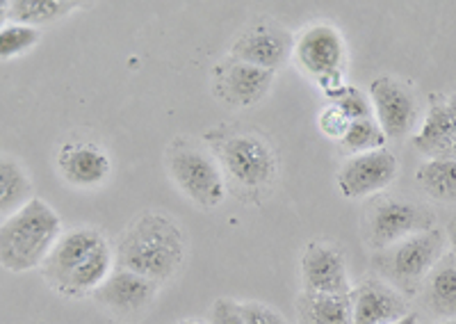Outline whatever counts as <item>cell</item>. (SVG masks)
I'll return each instance as SVG.
<instances>
[{
    "instance_id": "cell-1",
    "label": "cell",
    "mask_w": 456,
    "mask_h": 324,
    "mask_svg": "<svg viewBox=\"0 0 456 324\" xmlns=\"http://www.w3.org/2000/svg\"><path fill=\"white\" fill-rule=\"evenodd\" d=\"M112 270L114 249L101 231L89 226L64 231L42 265L51 290L71 299L92 297Z\"/></svg>"
},
{
    "instance_id": "cell-2",
    "label": "cell",
    "mask_w": 456,
    "mask_h": 324,
    "mask_svg": "<svg viewBox=\"0 0 456 324\" xmlns=\"http://www.w3.org/2000/svg\"><path fill=\"white\" fill-rule=\"evenodd\" d=\"M185 254L181 226L167 215L146 210L126 226L114 247V263L162 286L181 272Z\"/></svg>"
},
{
    "instance_id": "cell-3",
    "label": "cell",
    "mask_w": 456,
    "mask_h": 324,
    "mask_svg": "<svg viewBox=\"0 0 456 324\" xmlns=\"http://www.w3.org/2000/svg\"><path fill=\"white\" fill-rule=\"evenodd\" d=\"M62 233V220L55 208L32 197L0 224V267L12 274L42 267Z\"/></svg>"
},
{
    "instance_id": "cell-4",
    "label": "cell",
    "mask_w": 456,
    "mask_h": 324,
    "mask_svg": "<svg viewBox=\"0 0 456 324\" xmlns=\"http://www.w3.org/2000/svg\"><path fill=\"white\" fill-rule=\"evenodd\" d=\"M447 254L445 231L431 229L395 242L372 256L377 277L404 297L420 293L434 265Z\"/></svg>"
},
{
    "instance_id": "cell-5",
    "label": "cell",
    "mask_w": 456,
    "mask_h": 324,
    "mask_svg": "<svg viewBox=\"0 0 456 324\" xmlns=\"http://www.w3.org/2000/svg\"><path fill=\"white\" fill-rule=\"evenodd\" d=\"M292 55L299 71L315 80L327 96L345 85L342 83L345 60H347L345 39L329 23H317L301 32L295 39Z\"/></svg>"
},
{
    "instance_id": "cell-6",
    "label": "cell",
    "mask_w": 456,
    "mask_h": 324,
    "mask_svg": "<svg viewBox=\"0 0 456 324\" xmlns=\"http://www.w3.org/2000/svg\"><path fill=\"white\" fill-rule=\"evenodd\" d=\"M171 181L187 199L201 208H217L226 197L224 172L210 153L197 147H178L167 158Z\"/></svg>"
},
{
    "instance_id": "cell-7",
    "label": "cell",
    "mask_w": 456,
    "mask_h": 324,
    "mask_svg": "<svg viewBox=\"0 0 456 324\" xmlns=\"http://www.w3.org/2000/svg\"><path fill=\"white\" fill-rule=\"evenodd\" d=\"M436 229V217L420 204L384 199L374 204L365 217V240L374 254L404 238Z\"/></svg>"
},
{
    "instance_id": "cell-8",
    "label": "cell",
    "mask_w": 456,
    "mask_h": 324,
    "mask_svg": "<svg viewBox=\"0 0 456 324\" xmlns=\"http://www.w3.org/2000/svg\"><path fill=\"white\" fill-rule=\"evenodd\" d=\"M226 176L244 190L270 188L276 178V156L263 137L235 135L222 147Z\"/></svg>"
},
{
    "instance_id": "cell-9",
    "label": "cell",
    "mask_w": 456,
    "mask_h": 324,
    "mask_svg": "<svg viewBox=\"0 0 456 324\" xmlns=\"http://www.w3.org/2000/svg\"><path fill=\"white\" fill-rule=\"evenodd\" d=\"M374 121L388 140H404L418 124V99L406 83L381 76L370 83Z\"/></svg>"
},
{
    "instance_id": "cell-10",
    "label": "cell",
    "mask_w": 456,
    "mask_h": 324,
    "mask_svg": "<svg viewBox=\"0 0 456 324\" xmlns=\"http://www.w3.org/2000/svg\"><path fill=\"white\" fill-rule=\"evenodd\" d=\"M397 169V158L388 149L349 156L338 169V190L345 199H368L393 185Z\"/></svg>"
},
{
    "instance_id": "cell-11",
    "label": "cell",
    "mask_w": 456,
    "mask_h": 324,
    "mask_svg": "<svg viewBox=\"0 0 456 324\" xmlns=\"http://www.w3.org/2000/svg\"><path fill=\"white\" fill-rule=\"evenodd\" d=\"M301 290L322 295H349L352 279H349L347 258L340 247L331 242H308L301 254Z\"/></svg>"
},
{
    "instance_id": "cell-12",
    "label": "cell",
    "mask_w": 456,
    "mask_h": 324,
    "mask_svg": "<svg viewBox=\"0 0 456 324\" xmlns=\"http://www.w3.org/2000/svg\"><path fill=\"white\" fill-rule=\"evenodd\" d=\"M158 288L160 286L156 281L114 265L108 279L92 293V299L117 318H133L149 309L151 302L156 299Z\"/></svg>"
},
{
    "instance_id": "cell-13",
    "label": "cell",
    "mask_w": 456,
    "mask_h": 324,
    "mask_svg": "<svg viewBox=\"0 0 456 324\" xmlns=\"http://www.w3.org/2000/svg\"><path fill=\"white\" fill-rule=\"evenodd\" d=\"M295 51V37L276 23L263 21L244 30L231 48V60L276 71Z\"/></svg>"
},
{
    "instance_id": "cell-14",
    "label": "cell",
    "mask_w": 456,
    "mask_h": 324,
    "mask_svg": "<svg viewBox=\"0 0 456 324\" xmlns=\"http://www.w3.org/2000/svg\"><path fill=\"white\" fill-rule=\"evenodd\" d=\"M354 324H393L411 313L406 297L379 277H365L352 288Z\"/></svg>"
},
{
    "instance_id": "cell-15",
    "label": "cell",
    "mask_w": 456,
    "mask_h": 324,
    "mask_svg": "<svg viewBox=\"0 0 456 324\" xmlns=\"http://www.w3.org/2000/svg\"><path fill=\"white\" fill-rule=\"evenodd\" d=\"M57 172L73 188H96L112 172L110 156L92 142H67L57 151Z\"/></svg>"
},
{
    "instance_id": "cell-16",
    "label": "cell",
    "mask_w": 456,
    "mask_h": 324,
    "mask_svg": "<svg viewBox=\"0 0 456 324\" xmlns=\"http://www.w3.org/2000/svg\"><path fill=\"white\" fill-rule=\"evenodd\" d=\"M274 74L276 71L228 60V67L217 71L219 94L233 105H256L270 92Z\"/></svg>"
},
{
    "instance_id": "cell-17",
    "label": "cell",
    "mask_w": 456,
    "mask_h": 324,
    "mask_svg": "<svg viewBox=\"0 0 456 324\" xmlns=\"http://www.w3.org/2000/svg\"><path fill=\"white\" fill-rule=\"evenodd\" d=\"M456 142V94L438 101L429 108V115L415 133L413 144L429 158H445Z\"/></svg>"
},
{
    "instance_id": "cell-18",
    "label": "cell",
    "mask_w": 456,
    "mask_h": 324,
    "mask_svg": "<svg viewBox=\"0 0 456 324\" xmlns=\"http://www.w3.org/2000/svg\"><path fill=\"white\" fill-rule=\"evenodd\" d=\"M418 295L434 318L456 320V258L452 251L436 263Z\"/></svg>"
},
{
    "instance_id": "cell-19",
    "label": "cell",
    "mask_w": 456,
    "mask_h": 324,
    "mask_svg": "<svg viewBox=\"0 0 456 324\" xmlns=\"http://www.w3.org/2000/svg\"><path fill=\"white\" fill-rule=\"evenodd\" d=\"M299 324H354L352 293L322 295L301 290L297 297Z\"/></svg>"
},
{
    "instance_id": "cell-20",
    "label": "cell",
    "mask_w": 456,
    "mask_h": 324,
    "mask_svg": "<svg viewBox=\"0 0 456 324\" xmlns=\"http://www.w3.org/2000/svg\"><path fill=\"white\" fill-rule=\"evenodd\" d=\"M32 199V181L16 158L0 156V215H14Z\"/></svg>"
},
{
    "instance_id": "cell-21",
    "label": "cell",
    "mask_w": 456,
    "mask_h": 324,
    "mask_svg": "<svg viewBox=\"0 0 456 324\" xmlns=\"http://www.w3.org/2000/svg\"><path fill=\"white\" fill-rule=\"evenodd\" d=\"M78 7L80 3H73V0H12L10 23H21L28 28L48 26Z\"/></svg>"
},
{
    "instance_id": "cell-22",
    "label": "cell",
    "mask_w": 456,
    "mask_h": 324,
    "mask_svg": "<svg viewBox=\"0 0 456 324\" xmlns=\"http://www.w3.org/2000/svg\"><path fill=\"white\" fill-rule=\"evenodd\" d=\"M418 183L434 201L456 204V160L431 158L418 167Z\"/></svg>"
},
{
    "instance_id": "cell-23",
    "label": "cell",
    "mask_w": 456,
    "mask_h": 324,
    "mask_svg": "<svg viewBox=\"0 0 456 324\" xmlns=\"http://www.w3.org/2000/svg\"><path fill=\"white\" fill-rule=\"evenodd\" d=\"M386 142H388V137L384 135V131L379 128V124L372 117V119L349 121L347 131L340 137V147L349 156H358V153H370L384 149Z\"/></svg>"
},
{
    "instance_id": "cell-24",
    "label": "cell",
    "mask_w": 456,
    "mask_h": 324,
    "mask_svg": "<svg viewBox=\"0 0 456 324\" xmlns=\"http://www.w3.org/2000/svg\"><path fill=\"white\" fill-rule=\"evenodd\" d=\"M331 101L333 108L342 112V115L347 117L349 121H358V119H372L374 112H372V101L365 92H361L358 87L354 85H342L340 89L331 92L327 96Z\"/></svg>"
},
{
    "instance_id": "cell-25",
    "label": "cell",
    "mask_w": 456,
    "mask_h": 324,
    "mask_svg": "<svg viewBox=\"0 0 456 324\" xmlns=\"http://www.w3.org/2000/svg\"><path fill=\"white\" fill-rule=\"evenodd\" d=\"M39 44L37 28L21 26V23H7L0 28V60H14L23 53L32 51Z\"/></svg>"
},
{
    "instance_id": "cell-26",
    "label": "cell",
    "mask_w": 456,
    "mask_h": 324,
    "mask_svg": "<svg viewBox=\"0 0 456 324\" xmlns=\"http://www.w3.org/2000/svg\"><path fill=\"white\" fill-rule=\"evenodd\" d=\"M244 324H288L283 315L263 302H242Z\"/></svg>"
},
{
    "instance_id": "cell-27",
    "label": "cell",
    "mask_w": 456,
    "mask_h": 324,
    "mask_svg": "<svg viewBox=\"0 0 456 324\" xmlns=\"http://www.w3.org/2000/svg\"><path fill=\"white\" fill-rule=\"evenodd\" d=\"M210 324H244L242 302L228 297L217 299L210 311Z\"/></svg>"
},
{
    "instance_id": "cell-28",
    "label": "cell",
    "mask_w": 456,
    "mask_h": 324,
    "mask_svg": "<svg viewBox=\"0 0 456 324\" xmlns=\"http://www.w3.org/2000/svg\"><path fill=\"white\" fill-rule=\"evenodd\" d=\"M349 126V119L345 115H342L338 108H333V105H329V108H324L320 115V131L324 133L327 137H331V140H338L340 142V137L345 135V131H347Z\"/></svg>"
},
{
    "instance_id": "cell-29",
    "label": "cell",
    "mask_w": 456,
    "mask_h": 324,
    "mask_svg": "<svg viewBox=\"0 0 456 324\" xmlns=\"http://www.w3.org/2000/svg\"><path fill=\"white\" fill-rule=\"evenodd\" d=\"M447 242H450V249H452V256L456 258V217L450 222V229H447Z\"/></svg>"
},
{
    "instance_id": "cell-30",
    "label": "cell",
    "mask_w": 456,
    "mask_h": 324,
    "mask_svg": "<svg viewBox=\"0 0 456 324\" xmlns=\"http://www.w3.org/2000/svg\"><path fill=\"white\" fill-rule=\"evenodd\" d=\"M10 23V3L0 0V28H5Z\"/></svg>"
},
{
    "instance_id": "cell-31",
    "label": "cell",
    "mask_w": 456,
    "mask_h": 324,
    "mask_svg": "<svg viewBox=\"0 0 456 324\" xmlns=\"http://www.w3.org/2000/svg\"><path fill=\"white\" fill-rule=\"evenodd\" d=\"M393 324H420V318H418V313H409L406 318L397 320V322H393Z\"/></svg>"
},
{
    "instance_id": "cell-32",
    "label": "cell",
    "mask_w": 456,
    "mask_h": 324,
    "mask_svg": "<svg viewBox=\"0 0 456 324\" xmlns=\"http://www.w3.org/2000/svg\"><path fill=\"white\" fill-rule=\"evenodd\" d=\"M445 158H450V160H456V142H454V144H452V149H450V151H447Z\"/></svg>"
},
{
    "instance_id": "cell-33",
    "label": "cell",
    "mask_w": 456,
    "mask_h": 324,
    "mask_svg": "<svg viewBox=\"0 0 456 324\" xmlns=\"http://www.w3.org/2000/svg\"><path fill=\"white\" fill-rule=\"evenodd\" d=\"M181 324H206L203 320H183Z\"/></svg>"
},
{
    "instance_id": "cell-34",
    "label": "cell",
    "mask_w": 456,
    "mask_h": 324,
    "mask_svg": "<svg viewBox=\"0 0 456 324\" xmlns=\"http://www.w3.org/2000/svg\"><path fill=\"white\" fill-rule=\"evenodd\" d=\"M441 324H456V320H443Z\"/></svg>"
}]
</instances>
